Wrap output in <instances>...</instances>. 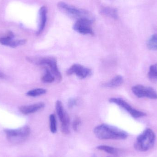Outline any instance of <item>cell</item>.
I'll use <instances>...</instances> for the list:
<instances>
[{"mask_svg":"<svg viewBox=\"0 0 157 157\" xmlns=\"http://www.w3.org/2000/svg\"><path fill=\"white\" fill-rule=\"evenodd\" d=\"M94 133L98 138L101 140H124L128 136L125 131L107 124L98 125L94 129Z\"/></svg>","mask_w":157,"mask_h":157,"instance_id":"obj_1","label":"cell"},{"mask_svg":"<svg viewBox=\"0 0 157 157\" xmlns=\"http://www.w3.org/2000/svg\"><path fill=\"white\" fill-rule=\"evenodd\" d=\"M156 136L151 129L147 128L136 138L134 144L135 149L139 152H146L151 149L155 141Z\"/></svg>","mask_w":157,"mask_h":157,"instance_id":"obj_2","label":"cell"},{"mask_svg":"<svg viewBox=\"0 0 157 157\" xmlns=\"http://www.w3.org/2000/svg\"><path fill=\"white\" fill-rule=\"evenodd\" d=\"M27 59L29 61L36 65L48 66L58 81L61 80L62 75L58 69L57 60L55 58L52 57H30L28 58Z\"/></svg>","mask_w":157,"mask_h":157,"instance_id":"obj_3","label":"cell"},{"mask_svg":"<svg viewBox=\"0 0 157 157\" xmlns=\"http://www.w3.org/2000/svg\"><path fill=\"white\" fill-rule=\"evenodd\" d=\"M58 6L61 11L71 17L79 20L81 19H88L93 21L94 17L91 14L86 10H81L68 4L64 2H59Z\"/></svg>","mask_w":157,"mask_h":157,"instance_id":"obj_4","label":"cell"},{"mask_svg":"<svg viewBox=\"0 0 157 157\" xmlns=\"http://www.w3.org/2000/svg\"><path fill=\"white\" fill-rule=\"evenodd\" d=\"M4 132L8 140L13 143L23 142L29 136L30 129L28 126H24L16 129H5Z\"/></svg>","mask_w":157,"mask_h":157,"instance_id":"obj_5","label":"cell"},{"mask_svg":"<svg viewBox=\"0 0 157 157\" xmlns=\"http://www.w3.org/2000/svg\"><path fill=\"white\" fill-rule=\"evenodd\" d=\"M55 107L58 117L61 123L62 132L64 134L68 135L70 133V120L69 115L64 109L61 101H57Z\"/></svg>","mask_w":157,"mask_h":157,"instance_id":"obj_6","label":"cell"},{"mask_svg":"<svg viewBox=\"0 0 157 157\" xmlns=\"http://www.w3.org/2000/svg\"><path fill=\"white\" fill-rule=\"evenodd\" d=\"M132 91L138 98H148L151 99H157V92L153 88L137 85L132 88Z\"/></svg>","mask_w":157,"mask_h":157,"instance_id":"obj_7","label":"cell"},{"mask_svg":"<svg viewBox=\"0 0 157 157\" xmlns=\"http://www.w3.org/2000/svg\"><path fill=\"white\" fill-rule=\"evenodd\" d=\"M109 101L112 103H115L118 106L124 109L127 112L129 113L131 116L134 118H139L146 116V114L145 113L140 111L137 110L136 109L132 107L128 102H126L124 100L120 98H111Z\"/></svg>","mask_w":157,"mask_h":157,"instance_id":"obj_8","label":"cell"},{"mask_svg":"<svg viewBox=\"0 0 157 157\" xmlns=\"http://www.w3.org/2000/svg\"><path fill=\"white\" fill-rule=\"evenodd\" d=\"M92 21L88 19H81L77 20L73 26L76 32L83 35H93L91 25Z\"/></svg>","mask_w":157,"mask_h":157,"instance_id":"obj_9","label":"cell"},{"mask_svg":"<svg viewBox=\"0 0 157 157\" xmlns=\"http://www.w3.org/2000/svg\"><path fill=\"white\" fill-rule=\"evenodd\" d=\"M68 75H75L78 78H85L91 75V71L90 69L84 67L79 64H74L72 65L67 71Z\"/></svg>","mask_w":157,"mask_h":157,"instance_id":"obj_10","label":"cell"},{"mask_svg":"<svg viewBox=\"0 0 157 157\" xmlns=\"http://www.w3.org/2000/svg\"><path fill=\"white\" fill-rule=\"evenodd\" d=\"M14 36L12 32H9L7 36L0 37V43L4 46L12 48H16L18 46H22L26 43V40L22 39L13 40Z\"/></svg>","mask_w":157,"mask_h":157,"instance_id":"obj_11","label":"cell"},{"mask_svg":"<svg viewBox=\"0 0 157 157\" xmlns=\"http://www.w3.org/2000/svg\"><path fill=\"white\" fill-rule=\"evenodd\" d=\"M44 107L45 104L43 102H39L32 105L21 106L19 107V110L23 114H29L36 112Z\"/></svg>","mask_w":157,"mask_h":157,"instance_id":"obj_12","label":"cell"},{"mask_svg":"<svg viewBox=\"0 0 157 157\" xmlns=\"http://www.w3.org/2000/svg\"><path fill=\"white\" fill-rule=\"evenodd\" d=\"M39 24L37 35H39L43 31L46 25L47 19V9L45 6H42L39 12Z\"/></svg>","mask_w":157,"mask_h":157,"instance_id":"obj_13","label":"cell"},{"mask_svg":"<svg viewBox=\"0 0 157 157\" xmlns=\"http://www.w3.org/2000/svg\"><path fill=\"white\" fill-rule=\"evenodd\" d=\"M123 77L118 75L104 84V86L109 88H116L120 86L123 83Z\"/></svg>","mask_w":157,"mask_h":157,"instance_id":"obj_14","label":"cell"},{"mask_svg":"<svg viewBox=\"0 0 157 157\" xmlns=\"http://www.w3.org/2000/svg\"><path fill=\"white\" fill-rule=\"evenodd\" d=\"M101 13L102 14L112 17L114 19L118 18L117 10L114 8H110V7H104L101 9Z\"/></svg>","mask_w":157,"mask_h":157,"instance_id":"obj_15","label":"cell"},{"mask_svg":"<svg viewBox=\"0 0 157 157\" xmlns=\"http://www.w3.org/2000/svg\"><path fill=\"white\" fill-rule=\"evenodd\" d=\"M55 78L54 75L52 73L48 68L45 69V73L41 78V80L44 83H51L55 81Z\"/></svg>","mask_w":157,"mask_h":157,"instance_id":"obj_16","label":"cell"},{"mask_svg":"<svg viewBox=\"0 0 157 157\" xmlns=\"http://www.w3.org/2000/svg\"><path fill=\"white\" fill-rule=\"evenodd\" d=\"M147 48L149 50L157 51V35H153L147 42Z\"/></svg>","mask_w":157,"mask_h":157,"instance_id":"obj_17","label":"cell"},{"mask_svg":"<svg viewBox=\"0 0 157 157\" xmlns=\"http://www.w3.org/2000/svg\"><path fill=\"white\" fill-rule=\"evenodd\" d=\"M46 93L47 90L45 89L36 88L29 90L27 92L26 94L27 96L29 97H36L44 95Z\"/></svg>","mask_w":157,"mask_h":157,"instance_id":"obj_18","label":"cell"},{"mask_svg":"<svg viewBox=\"0 0 157 157\" xmlns=\"http://www.w3.org/2000/svg\"><path fill=\"white\" fill-rule=\"evenodd\" d=\"M147 75L149 79L153 81H157V63L153 64L150 66Z\"/></svg>","mask_w":157,"mask_h":157,"instance_id":"obj_19","label":"cell"},{"mask_svg":"<svg viewBox=\"0 0 157 157\" xmlns=\"http://www.w3.org/2000/svg\"><path fill=\"white\" fill-rule=\"evenodd\" d=\"M50 128L52 133H55L57 131V121L55 114H52L50 115Z\"/></svg>","mask_w":157,"mask_h":157,"instance_id":"obj_20","label":"cell"},{"mask_svg":"<svg viewBox=\"0 0 157 157\" xmlns=\"http://www.w3.org/2000/svg\"><path fill=\"white\" fill-rule=\"evenodd\" d=\"M97 149L104 151L109 154L114 155L117 153V150L112 147L107 145H100L97 147Z\"/></svg>","mask_w":157,"mask_h":157,"instance_id":"obj_21","label":"cell"},{"mask_svg":"<svg viewBox=\"0 0 157 157\" xmlns=\"http://www.w3.org/2000/svg\"><path fill=\"white\" fill-rule=\"evenodd\" d=\"M80 123H81V121L79 118H76L75 119L73 123V128L75 131L77 132L78 131Z\"/></svg>","mask_w":157,"mask_h":157,"instance_id":"obj_22","label":"cell"},{"mask_svg":"<svg viewBox=\"0 0 157 157\" xmlns=\"http://www.w3.org/2000/svg\"><path fill=\"white\" fill-rule=\"evenodd\" d=\"M77 103V101L74 98H71L68 101V107L69 108H72Z\"/></svg>","mask_w":157,"mask_h":157,"instance_id":"obj_23","label":"cell"},{"mask_svg":"<svg viewBox=\"0 0 157 157\" xmlns=\"http://www.w3.org/2000/svg\"><path fill=\"white\" fill-rule=\"evenodd\" d=\"M5 77V75L2 73L0 72V78H4Z\"/></svg>","mask_w":157,"mask_h":157,"instance_id":"obj_24","label":"cell"}]
</instances>
